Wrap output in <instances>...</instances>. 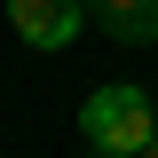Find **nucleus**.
Here are the masks:
<instances>
[{
  "label": "nucleus",
  "instance_id": "6",
  "mask_svg": "<svg viewBox=\"0 0 158 158\" xmlns=\"http://www.w3.org/2000/svg\"><path fill=\"white\" fill-rule=\"evenodd\" d=\"M142 158H158V142H150V150H142Z\"/></svg>",
  "mask_w": 158,
  "mask_h": 158
},
{
  "label": "nucleus",
  "instance_id": "2",
  "mask_svg": "<svg viewBox=\"0 0 158 158\" xmlns=\"http://www.w3.org/2000/svg\"><path fill=\"white\" fill-rule=\"evenodd\" d=\"M8 24L24 48H63L79 32V0H8Z\"/></svg>",
  "mask_w": 158,
  "mask_h": 158
},
{
  "label": "nucleus",
  "instance_id": "5",
  "mask_svg": "<svg viewBox=\"0 0 158 158\" xmlns=\"http://www.w3.org/2000/svg\"><path fill=\"white\" fill-rule=\"evenodd\" d=\"M95 158H127V150H95Z\"/></svg>",
  "mask_w": 158,
  "mask_h": 158
},
{
  "label": "nucleus",
  "instance_id": "3",
  "mask_svg": "<svg viewBox=\"0 0 158 158\" xmlns=\"http://www.w3.org/2000/svg\"><path fill=\"white\" fill-rule=\"evenodd\" d=\"M103 32L127 40V48H142V40H158V0H135L127 16H103Z\"/></svg>",
  "mask_w": 158,
  "mask_h": 158
},
{
  "label": "nucleus",
  "instance_id": "1",
  "mask_svg": "<svg viewBox=\"0 0 158 158\" xmlns=\"http://www.w3.org/2000/svg\"><path fill=\"white\" fill-rule=\"evenodd\" d=\"M79 127H87L95 150H127V158H142L158 142V118H150V95L142 87H95L87 111H79Z\"/></svg>",
  "mask_w": 158,
  "mask_h": 158
},
{
  "label": "nucleus",
  "instance_id": "4",
  "mask_svg": "<svg viewBox=\"0 0 158 158\" xmlns=\"http://www.w3.org/2000/svg\"><path fill=\"white\" fill-rule=\"evenodd\" d=\"M87 8H95V16H127L135 0H87Z\"/></svg>",
  "mask_w": 158,
  "mask_h": 158
}]
</instances>
